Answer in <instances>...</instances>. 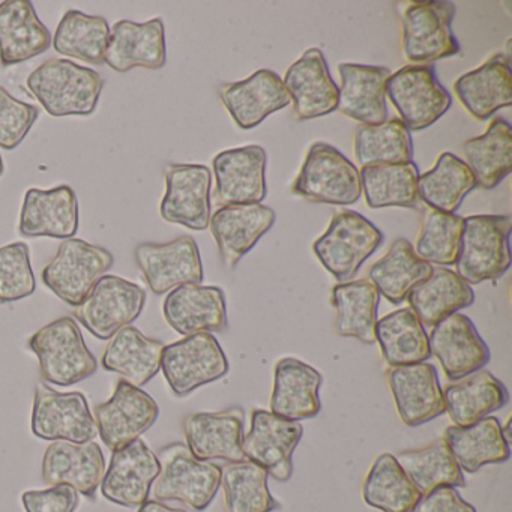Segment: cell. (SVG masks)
Wrapping results in <instances>:
<instances>
[{
  "label": "cell",
  "mask_w": 512,
  "mask_h": 512,
  "mask_svg": "<svg viewBox=\"0 0 512 512\" xmlns=\"http://www.w3.org/2000/svg\"><path fill=\"white\" fill-rule=\"evenodd\" d=\"M26 86L53 118L91 116L100 103L104 80L97 71L68 59H50L29 74Z\"/></svg>",
  "instance_id": "obj_1"
},
{
  "label": "cell",
  "mask_w": 512,
  "mask_h": 512,
  "mask_svg": "<svg viewBox=\"0 0 512 512\" xmlns=\"http://www.w3.org/2000/svg\"><path fill=\"white\" fill-rule=\"evenodd\" d=\"M511 229L508 215L463 218L455 274L469 286L502 278L511 266Z\"/></svg>",
  "instance_id": "obj_2"
},
{
  "label": "cell",
  "mask_w": 512,
  "mask_h": 512,
  "mask_svg": "<svg viewBox=\"0 0 512 512\" xmlns=\"http://www.w3.org/2000/svg\"><path fill=\"white\" fill-rule=\"evenodd\" d=\"M28 346L40 362L41 377L50 385H76L98 370L97 358L73 317H61L38 329Z\"/></svg>",
  "instance_id": "obj_3"
},
{
  "label": "cell",
  "mask_w": 512,
  "mask_h": 512,
  "mask_svg": "<svg viewBox=\"0 0 512 512\" xmlns=\"http://www.w3.org/2000/svg\"><path fill=\"white\" fill-rule=\"evenodd\" d=\"M157 457L161 469L152 488L155 500H176L194 511H205L220 490L221 466L199 460L179 442L164 446Z\"/></svg>",
  "instance_id": "obj_4"
},
{
  "label": "cell",
  "mask_w": 512,
  "mask_h": 512,
  "mask_svg": "<svg viewBox=\"0 0 512 512\" xmlns=\"http://www.w3.org/2000/svg\"><path fill=\"white\" fill-rule=\"evenodd\" d=\"M383 233L355 211L334 215L328 230L314 242L313 250L338 283H349L368 257L383 244Z\"/></svg>",
  "instance_id": "obj_5"
},
{
  "label": "cell",
  "mask_w": 512,
  "mask_h": 512,
  "mask_svg": "<svg viewBox=\"0 0 512 512\" xmlns=\"http://www.w3.org/2000/svg\"><path fill=\"white\" fill-rule=\"evenodd\" d=\"M293 193L311 202L353 205L362 194L361 176L337 148L317 142L305 157Z\"/></svg>",
  "instance_id": "obj_6"
},
{
  "label": "cell",
  "mask_w": 512,
  "mask_h": 512,
  "mask_svg": "<svg viewBox=\"0 0 512 512\" xmlns=\"http://www.w3.org/2000/svg\"><path fill=\"white\" fill-rule=\"evenodd\" d=\"M161 371L172 394L182 398L223 379L229 373V361L217 338L200 332L164 347Z\"/></svg>",
  "instance_id": "obj_7"
},
{
  "label": "cell",
  "mask_w": 512,
  "mask_h": 512,
  "mask_svg": "<svg viewBox=\"0 0 512 512\" xmlns=\"http://www.w3.org/2000/svg\"><path fill=\"white\" fill-rule=\"evenodd\" d=\"M115 257L106 248L71 238L59 245L52 262L43 269V283L59 299L77 308L101 277L112 269Z\"/></svg>",
  "instance_id": "obj_8"
},
{
  "label": "cell",
  "mask_w": 512,
  "mask_h": 512,
  "mask_svg": "<svg viewBox=\"0 0 512 512\" xmlns=\"http://www.w3.org/2000/svg\"><path fill=\"white\" fill-rule=\"evenodd\" d=\"M386 95L409 131L427 130L452 106L451 95L431 65L400 68L386 80Z\"/></svg>",
  "instance_id": "obj_9"
},
{
  "label": "cell",
  "mask_w": 512,
  "mask_h": 512,
  "mask_svg": "<svg viewBox=\"0 0 512 512\" xmlns=\"http://www.w3.org/2000/svg\"><path fill=\"white\" fill-rule=\"evenodd\" d=\"M146 292L133 281L104 275L76 308V319L98 340H110L116 332L139 319Z\"/></svg>",
  "instance_id": "obj_10"
},
{
  "label": "cell",
  "mask_w": 512,
  "mask_h": 512,
  "mask_svg": "<svg viewBox=\"0 0 512 512\" xmlns=\"http://www.w3.org/2000/svg\"><path fill=\"white\" fill-rule=\"evenodd\" d=\"M455 5L446 0L413 2L404 11V55L413 64L436 62L460 53V43L452 31Z\"/></svg>",
  "instance_id": "obj_11"
},
{
  "label": "cell",
  "mask_w": 512,
  "mask_h": 512,
  "mask_svg": "<svg viewBox=\"0 0 512 512\" xmlns=\"http://www.w3.org/2000/svg\"><path fill=\"white\" fill-rule=\"evenodd\" d=\"M32 433L43 440L92 442L98 436L97 422L82 392H58L40 383L35 391Z\"/></svg>",
  "instance_id": "obj_12"
},
{
  "label": "cell",
  "mask_w": 512,
  "mask_h": 512,
  "mask_svg": "<svg viewBox=\"0 0 512 512\" xmlns=\"http://www.w3.org/2000/svg\"><path fill=\"white\" fill-rule=\"evenodd\" d=\"M92 415L101 440L113 452L140 439L157 422L160 406L148 392L121 379L110 400L95 406Z\"/></svg>",
  "instance_id": "obj_13"
},
{
  "label": "cell",
  "mask_w": 512,
  "mask_h": 512,
  "mask_svg": "<svg viewBox=\"0 0 512 512\" xmlns=\"http://www.w3.org/2000/svg\"><path fill=\"white\" fill-rule=\"evenodd\" d=\"M304 427L271 410L256 409L251 413V427L242 440L245 458L280 482L293 475V454L301 442Z\"/></svg>",
  "instance_id": "obj_14"
},
{
  "label": "cell",
  "mask_w": 512,
  "mask_h": 512,
  "mask_svg": "<svg viewBox=\"0 0 512 512\" xmlns=\"http://www.w3.org/2000/svg\"><path fill=\"white\" fill-rule=\"evenodd\" d=\"M134 259L155 295L172 292L184 284H200L205 277L199 245L191 236L166 244L143 242L134 250Z\"/></svg>",
  "instance_id": "obj_15"
},
{
  "label": "cell",
  "mask_w": 512,
  "mask_h": 512,
  "mask_svg": "<svg viewBox=\"0 0 512 512\" xmlns=\"http://www.w3.org/2000/svg\"><path fill=\"white\" fill-rule=\"evenodd\" d=\"M211 170L202 164H170L166 169V194L161 218L202 232L211 221Z\"/></svg>",
  "instance_id": "obj_16"
},
{
  "label": "cell",
  "mask_w": 512,
  "mask_h": 512,
  "mask_svg": "<svg viewBox=\"0 0 512 512\" xmlns=\"http://www.w3.org/2000/svg\"><path fill=\"white\" fill-rule=\"evenodd\" d=\"M160 461L145 440L137 439L113 451L109 469L101 481V494L125 508H139L149 500L152 485L160 475Z\"/></svg>",
  "instance_id": "obj_17"
},
{
  "label": "cell",
  "mask_w": 512,
  "mask_h": 512,
  "mask_svg": "<svg viewBox=\"0 0 512 512\" xmlns=\"http://www.w3.org/2000/svg\"><path fill=\"white\" fill-rule=\"evenodd\" d=\"M266 161L265 149L257 145L220 152L212 163L217 205L223 208L262 203L268 193Z\"/></svg>",
  "instance_id": "obj_18"
},
{
  "label": "cell",
  "mask_w": 512,
  "mask_h": 512,
  "mask_svg": "<svg viewBox=\"0 0 512 512\" xmlns=\"http://www.w3.org/2000/svg\"><path fill=\"white\" fill-rule=\"evenodd\" d=\"M386 380L407 427H421L446 412L436 367L428 362L389 367Z\"/></svg>",
  "instance_id": "obj_19"
},
{
  "label": "cell",
  "mask_w": 512,
  "mask_h": 512,
  "mask_svg": "<svg viewBox=\"0 0 512 512\" xmlns=\"http://www.w3.org/2000/svg\"><path fill=\"white\" fill-rule=\"evenodd\" d=\"M185 440L194 457L203 461L226 460L229 463L247 460L242 451L245 412L233 406L223 412H197L185 416Z\"/></svg>",
  "instance_id": "obj_20"
},
{
  "label": "cell",
  "mask_w": 512,
  "mask_h": 512,
  "mask_svg": "<svg viewBox=\"0 0 512 512\" xmlns=\"http://www.w3.org/2000/svg\"><path fill=\"white\" fill-rule=\"evenodd\" d=\"M431 355L442 365L449 380H458L481 370L490 362L491 353L469 317L451 314L433 326L430 337Z\"/></svg>",
  "instance_id": "obj_21"
},
{
  "label": "cell",
  "mask_w": 512,
  "mask_h": 512,
  "mask_svg": "<svg viewBox=\"0 0 512 512\" xmlns=\"http://www.w3.org/2000/svg\"><path fill=\"white\" fill-rule=\"evenodd\" d=\"M106 472L103 449L98 443L56 440L46 449L41 466L44 484L70 485L77 493L95 500Z\"/></svg>",
  "instance_id": "obj_22"
},
{
  "label": "cell",
  "mask_w": 512,
  "mask_h": 512,
  "mask_svg": "<svg viewBox=\"0 0 512 512\" xmlns=\"http://www.w3.org/2000/svg\"><path fill=\"white\" fill-rule=\"evenodd\" d=\"M277 220L274 209L257 205L223 206L211 215L209 229L217 242L221 260L235 268L257 242L272 229Z\"/></svg>",
  "instance_id": "obj_23"
},
{
  "label": "cell",
  "mask_w": 512,
  "mask_h": 512,
  "mask_svg": "<svg viewBox=\"0 0 512 512\" xmlns=\"http://www.w3.org/2000/svg\"><path fill=\"white\" fill-rule=\"evenodd\" d=\"M163 314L170 328L184 337L223 332L229 326L226 296L220 287L184 284L167 295Z\"/></svg>",
  "instance_id": "obj_24"
},
{
  "label": "cell",
  "mask_w": 512,
  "mask_h": 512,
  "mask_svg": "<svg viewBox=\"0 0 512 512\" xmlns=\"http://www.w3.org/2000/svg\"><path fill=\"white\" fill-rule=\"evenodd\" d=\"M299 121L322 118L338 106V86L320 49H310L287 70L283 80Z\"/></svg>",
  "instance_id": "obj_25"
},
{
  "label": "cell",
  "mask_w": 512,
  "mask_h": 512,
  "mask_svg": "<svg viewBox=\"0 0 512 512\" xmlns=\"http://www.w3.org/2000/svg\"><path fill=\"white\" fill-rule=\"evenodd\" d=\"M104 61L118 73H128L137 67L161 70L167 62L163 20L157 17L145 23H116L110 29Z\"/></svg>",
  "instance_id": "obj_26"
},
{
  "label": "cell",
  "mask_w": 512,
  "mask_h": 512,
  "mask_svg": "<svg viewBox=\"0 0 512 512\" xmlns=\"http://www.w3.org/2000/svg\"><path fill=\"white\" fill-rule=\"evenodd\" d=\"M77 230L79 202L70 185H59L53 190H28L20 214V235L25 238L71 239Z\"/></svg>",
  "instance_id": "obj_27"
},
{
  "label": "cell",
  "mask_w": 512,
  "mask_h": 512,
  "mask_svg": "<svg viewBox=\"0 0 512 512\" xmlns=\"http://www.w3.org/2000/svg\"><path fill=\"white\" fill-rule=\"evenodd\" d=\"M220 98L242 130H253L292 103L283 79L271 70H260L242 82L221 86Z\"/></svg>",
  "instance_id": "obj_28"
},
{
  "label": "cell",
  "mask_w": 512,
  "mask_h": 512,
  "mask_svg": "<svg viewBox=\"0 0 512 512\" xmlns=\"http://www.w3.org/2000/svg\"><path fill=\"white\" fill-rule=\"evenodd\" d=\"M341 88L337 110L362 125H379L388 121L386 80L391 71L373 65L340 64Z\"/></svg>",
  "instance_id": "obj_29"
},
{
  "label": "cell",
  "mask_w": 512,
  "mask_h": 512,
  "mask_svg": "<svg viewBox=\"0 0 512 512\" xmlns=\"http://www.w3.org/2000/svg\"><path fill=\"white\" fill-rule=\"evenodd\" d=\"M52 46V35L29 0L0 4V65L13 67L43 55Z\"/></svg>",
  "instance_id": "obj_30"
},
{
  "label": "cell",
  "mask_w": 512,
  "mask_h": 512,
  "mask_svg": "<svg viewBox=\"0 0 512 512\" xmlns=\"http://www.w3.org/2000/svg\"><path fill=\"white\" fill-rule=\"evenodd\" d=\"M323 377L316 368L296 358H283L275 365L271 412L289 421H304L322 409Z\"/></svg>",
  "instance_id": "obj_31"
},
{
  "label": "cell",
  "mask_w": 512,
  "mask_h": 512,
  "mask_svg": "<svg viewBox=\"0 0 512 512\" xmlns=\"http://www.w3.org/2000/svg\"><path fill=\"white\" fill-rule=\"evenodd\" d=\"M454 92L467 112L487 121L497 110L512 103V74L508 56L494 55L455 82Z\"/></svg>",
  "instance_id": "obj_32"
},
{
  "label": "cell",
  "mask_w": 512,
  "mask_h": 512,
  "mask_svg": "<svg viewBox=\"0 0 512 512\" xmlns=\"http://www.w3.org/2000/svg\"><path fill=\"white\" fill-rule=\"evenodd\" d=\"M446 412L457 427H469L509 401L508 389L487 370L452 380L442 388Z\"/></svg>",
  "instance_id": "obj_33"
},
{
  "label": "cell",
  "mask_w": 512,
  "mask_h": 512,
  "mask_svg": "<svg viewBox=\"0 0 512 512\" xmlns=\"http://www.w3.org/2000/svg\"><path fill=\"white\" fill-rule=\"evenodd\" d=\"M166 344L148 338L134 326H125L110 338L101 365L110 373L121 374L122 380L142 388L161 370V356Z\"/></svg>",
  "instance_id": "obj_34"
},
{
  "label": "cell",
  "mask_w": 512,
  "mask_h": 512,
  "mask_svg": "<svg viewBox=\"0 0 512 512\" xmlns=\"http://www.w3.org/2000/svg\"><path fill=\"white\" fill-rule=\"evenodd\" d=\"M406 299L422 326L433 328L451 314L470 307L475 292L451 269L433 268L430 277L413 287Z\"/></svg>",
  "instance_id": "obj_35"
},
{
  "label": "cell",
  "mask_w": 512,
  "mask_h": 512,
  "mask_svg": "<svg viewBox=\"0 0 512 512\" xmlns=\"http://www.w3.org/2000/svg\"><path fill=\"white\" fill-rule=\"evenodd\" d=\"M443 439L463 472L476 473L485 464L505 463L511 457V446L502 436V425L494 416L469 427L451 425Z\"/></svg>",
  "instance_id": "obj_36"
},
{
  "label": "cell",
  "mask_w": 512,
  "mask_h": 512,
  "mask_svg": "<svg viewBox=\"0 0 512 512\" xmlns=\"http://www.w3.org/2000/svg\"><path fill=\"white\" fill-rule=\"evenodd\" d=\"M463 151L476 185L482 190H494L512 172L511 124L497 116L482 136L464 143Z\"/></svg>",
  "instance_id": "obj_37"
},
{
  "label": "cell",
  "mask_w": 512,
  "mask_h": 512,
  "mask_svg": "<svg viewBox=\"0 0 512 512\" xmlns=\"http://www.w3.org/2000/svg\"><path fill=\"white\" fill-rule=\"evenodd\" d=\"M380 293L370 280L349 281L332 289L331 304L337 311L335 332L364 344L376 343L377 308Z\"/></svg>",
  "instance_id": "obj_38"
},
{
  "label": "cell",
  "mask_w": 512,
  "mask_h": 512,
  "mask_svg": "<svg viewBox=\"0 0 512 512\" xmlns=\"http://www.w3.org/2000/svg\"><path fill=\"white\" fill-rule=\"evenodd\" d=\"M433 272L430 263L416 256L413 245L407 239H395L388 253L377 260L368 278L380 295L391 304L400 305L413 287L427 280Z\"/></svg>",
  "instance_id": "obj_39"
},
{
  "label": "cell",
  "mask_w": 512,
  "mask_h": 512,
  "mask_svg": "<svg viewBox=\"0 0 512 512\" xmlns=\"http://www.w3.org/2000/svg\"><path fill=\"white\" fill-rule=\"evenodd\" d=\"M374 335L389 367L419 364L431 358L428 334L410 308L392 311L377 320Z\"/></svg>",
  "instance_id": "obj_40"
},
{
  "label": "cell",
  "mask_w": 512,
  "mask_h": 512,
  "mask_svg": "<svg viewBox=\"0 0 512 512\" xmlns=\"http://www.w3.org/2000/svg\"><path fill=\"white\" fill-rule=\"evenodd\" d=\"M476 185L472 170L451 152H443L430 172L419 175V200L433 211L455 214Z\"/></svg>",
  "instance_id": "obj_41"
},
{
  "label": "cell",
  "mask_w": 512,
  "mask_h": 512,
  "mask_svg": "<svg viewBox=\"0 0 512 512\" xmlns=\"http://www.w3.org/2000/svg\"><path fill=\"white\" fill-rule=\"evenodd\" d=\"M419 169L413 161L404 164H374L362 167L361 187L367 205L373 209L400 206L418 209Z\"/></svg>",
  "instance_id": "obj_42"
},
{
  "label": "cell",
  "mask_w": 512,
  "mask_h": 512,
  "mask_svg": "<svg viewBox=\"0 0 512 512\" xmlns=\"http://www.w3.org/2000/svg\"><path fill=\"white\" fill-rule=\"evenodd\" d=\"M395 458L422 496L440 487H466L463 470L443 437L425 448L400 452Z\"/></svg>",
  "instance_id": "obj_43"
},
{
  "label": "cell",
  "mask_w": 512,
  "mask_h": 512,
  "mask_svg": "<svg viewBox=\"0 0 512 512\" xmlns=\"http://www.w3.org/2000/svg\"><path fill=\"white\" fill-rule=\"evenodd\" d=\"M362 497L368 506L383 512H413L422 494L407 478L395 455L382 454L365 476Z\"/></svg>",
  "instance_id": "obj_44"
},
{
  "label": "cell",
  "mask_w": 512,
  "mask_h": 512,
  "mask_svg": "<svg viewBox=\"0 0 512 512\" xmlns=\"http://www.w3.org/2000/svg\"><path fill=\"white\" fill-rule=\"evenodd\" d=\"M109 37L110 26L104 17L70 10L58 25L52 46L59 55L100 67L106 64L104 58Z\"/></svg>",
  "instance_id": "obj_45"
},
{
  "label": "cell",
  "mask_w": 512,
  "mask_h": 512,
  "mask_svg": "<svg viewBox=\"0 0 512 512\" xmlns=\"http://www.w3.org/2000/svg\"><path fill=\"white\" fill-rule=\"evenodd\" d=\"M268 472L250 460L221 467L226 512H274L280 503L268 487Z\"/></svg>",
  "instance_id": "obj_46"
},
{
  "label": "cell",
  "mask_w": 512,
  "mask_h": 512,
  "mask_svg": "<svg viewBox=\"0 0 512 512\" xmlns=\"http://www.w3.org/2000/svg\"><path fill=\"white\" fill-rule=\"evenodd\" d=\"M356 160L362 167L413 161L412 134L400 119L361 125L355 134Z\"/></svg>",
  "instance_id": "obj_47"
},
{
  "label": "cell",
  "mask_w": 512,
  "mask_h": 512,
  "mask_svg": "<svg viewBox=\"0 0 512 512\" xmlns=\"http://www.w3.org/2000/svg\"><path fill=\"white\" fill-rule=\"evenodd\" d=\"M463 218L457 214L430 211L425 214L418 241H416V256L425 262L439 266L455 265L458 250H460Z\"/></svg>",
  "instance_id": "obj_48"
},
{
  "label": "cell",
  "mask_w": 512,
  "mask_h": 512,
  "mask_svg": "<svg viewBox=\"0 0 512 512\" xmlns=\"http://www.w3.org/2000/svg\"><path fill=\"white\" fill-rule=\"evenodd\" d=\"M37 289L31 250L25 242L0 247V304H11L34 295Z\"/></svg>",
  "instance_id": "obj_49"
},
{
  "label": "cell",
  "mask_w": 512,
  "mask_h": 512,
  "mask_svg": "<svg viewBox=\"0 0 512 512\" xmlns=\"http://www.w3.org/2000/svg\"><path fill=\"white\" fill-rule=\"evenodd\" d=\"M38 116L37 107L16 100L0 86V148L14 151L26 139Z\"/></svg>",
  "instance_id": "obj_50"
},
{
  "label": "cell",
  "mask_w": 512,
  "mask_h": 512,
  "mask_svg": "<svg viewBox=\"0 0 512 512\" xmlns=\"http://www.w3.org/2000/svg\"><path fill=\"white\" fill-rule=\"evenodd\" d=\"M26 512H76L79 493L70 485H55L46 490H29L22 494Z\"/></svg>",
  "instance_id": "obj_51"
},
{
  "label": "cell",
  "mask_w": 512,
  "mask_h": 512,
  "mask_svg": "<svg viewBox=\"0 0 512 512\" xmlns=\"http://www.w3.org/2000/svg\"><path fill=\"white\" fill-rule=\"evenodd\" d=\"M413 512H476L454 487H440L421 497Z\"/></svg>",
  "instance_id": "obj_52"
},
{
  "label": "cell",
  "mask_w": 512,
  "mask_h": 512,
  "mask_svg": "<svg viewBox=\"0 0 512 512\" xmlns=\"http://www.w3.org/2000/svg\"><path fill=\"white\" fill-rule=\"evenodd\" d=\"M137 512H187L185 509L170 508V506L164 505L163 502L158 500H146L142 506H139Z\"/></svg>",
  "instance_id": "obj_53"
},
{
  "label": "cell",
  "mask_w": 512,
  "mask_h": 512,
  "mask_svg": "<svg viewBox=\"0 0 512 512\" xmlns=\"http://www.w3.org/2000/svg\"><path fill=\"white\" fill-rule=\"evenodd\" d=\"M511 424V419H509V421L506 422L505 427H502V436L508 446H511L512 443Z\"/></svg>",
  "instance_id": "obj_54"
},
{
  "label": "cell",
  "mask_w": 512,
  "mask_h": 512,
  "mask_svg": "<svg viewBox=\"0 0 512 512\" xmlns=\"http://www.w3.org/2000/svg\"><path fill=\"white\" fill-rule=\"evenodd\" d=\"M4 158H2V155H0V176L4 175Z\"/></svg>",
  "instance_id": "obj_55"
}]
</instances>
